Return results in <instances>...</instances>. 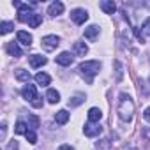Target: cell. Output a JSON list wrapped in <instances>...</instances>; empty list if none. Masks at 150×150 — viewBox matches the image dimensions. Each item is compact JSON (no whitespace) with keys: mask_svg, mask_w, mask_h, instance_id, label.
Listing matches in <instances>:
<instances>
[{"mask_svg":"<svg viewBox=\"0 0 150 150\" xmlns=\"http://www.w3.org/2000/svg\"><path fill=\"white\" fill-rule=\"evenodd\" d=\"M117 113H118V117H120L122 122H131L132 120V115H134V101L131 99V96H127L124 92L118 96Z\"/></svg>","mask_w":150,"mask_h":150,"instance_id":"6da1fadb","label":"cell"},{"mask_svg":"<svg viewBox=\"0 0 150 150\" xmlns=\"http://www.w3.org/2000/svg\"><path fill=\"white\" fill-rule=\"evenodd\" d=\"M99 69H101V62H97V60H87V62H81L80 67H78V71L81 72V76H85V80H87L88 83L94 81V76L99 72Z\"/></svg>","mask_w":150,"mask_h":150,"instance_id":"7a4b0ae2","label":"cell"},{"mask_svg":"<svg viewBox=\"0 0 150 150\" xmlns=\"http://www.w3.org/2000/svg\"><path fill=\"white\" fill-rule=\"evenodd\" d=\"M14 6L18 7V20L23 21V23H28L30 16L34 14V13H32V6H28V4H20V2H16Z\"/></svg>","mask_w":150,"mask_h":150,"instance_id":"3957f363","label":"cell"},{"mask_svg":"<svg viewBox=\"0 0 150 150\" xmlns=\"http://www.w3.org/2000/svg\"><path fill=\"white\" fill-rule=\"evenodd\" d=\"M58 44H60V37H58V35H44V37L41 39V46H42L46 51L57 50Z\"/></svg>","mask_w":150,"mask_h":150,"instance_id":"277c9868","label":"cell"},{"mask_svg":"<svg viewBox=\"0 0 150 150\" xmlns=\"http://www.w3.org/2000/svg\"><path fill=\"white\" fill-rule=\"evenodd\" d=\"M21 96H23V99H27L28 103H35V101L39 99L35 87H34V85H30V83H27V85L21 88Z\"/></svg>","mask_w":150,"mask_h":150,"instance_id":"5b68a950","label":"cell"},{"mask_svg":"<svg viewBox=\"0 0 150 150\" xmlns=\"http://www.w3.org/2000/svg\"><path fill=\"white\" fill-rule=\"evenodd\" d=\"M71 20L76 25H83L88 20V13L85 9H74V11H71Z\"/></svg>","mask_w":150,"mask_h":150,"instance_id":"8992f818","label":"cell"},{"mask_svg":"<svg viewBox=\"0 0 150 150\" xmlns=\"http://www.w3.org/2000/svg\"><path fill=\"white\" fill-rule=\"evenodd\" d=\"M83 132H85V136L94 138V136H99V134L103 132V127H101L99 124H92V122H88V124L83 127Z\"/></svg>","mask_w":150,"mask_h":150,"instance_id":"52a82bcc","label":"cell"},{"mask_svg":"<svg viewBox=\"0 0 150 150\" xmlns=\"http://www.w3.org/2000/svg\"><path fill=\"white\" fill-rule=\"evenodd\" d=\"M72 60H74V57H72L69 51H62L60 55H57V57H55V62H57L58 65H64V67L71 65V64H72Z\"/></svg>","mask_w":150,"mask_h":150,"instance_id":"ba28073f","label":"cell"},{"mask_svg":"<svg viewBox=\"0 0 150 150\" xmlns=\"http://www.w3.org/2000/svg\"><path fill=\"white\" fill-rule=\"evenodd\" d=\"M99 32H101V30H99V27H97V25H90V27H87V28H85L83 35H85V39H87V41H90V42H92V41H96V39H97Z\"/></svg>","mask_w":150,"mask_h":150,"instance_id":"9c48e42d","label":"cell"},{"mask_svg":"<svg viewBox=\"0 0 150 150\" xmlns=\"http://www.w3.org/2000/svg\"><path fill=\"white\" fill-rule=\"evenodd\" d=\"M28 62H30V65H32L34 69H37V67H42L48 60H46V57L34 53V55H30V57H28Z\"/></svg>","mask_w":150,"mask_h":150,"instance_id":"30bf717a","label":"cell"},{"mask_svg":"<svg viewBox=\"0 0 150 150\" xmlns=\"http://www.w3.org/2000/svg\"><path fill=\"white\" fill-rule=\"evenodd\" d=\"M72 51L76 53L78 57H85V55L88 53V46H87L83 41H76V42L72 44Z\"/></svg>","mask_w":150,"mask_h":150,"instance_id":"8fae6325","label":"cell"},{"mask_svg":"<svg viewBox=\"0 0 150 150\" xmlns=\"http://www.w3.org/2000/svg\"><path fill=\"white\" fill-rule=\"evenodd\" d=\"M16 37H18V42H21L23 46H32V35L28 34V32H25V30H20L18 34H16Z\"/></svg>","mask_w":150,"mask_h":150,"instance_id":"7c38bea8","label":"cell"},{"mask_svg":"<svg viewBox=\"0 0 150 150\" xmlns=\"http://www.w3.org/2000/svg\"><path fill=\"white\" fill-rule=\"evenodd\" d=\"M99 7H101L106 14H113V13L117 11V6H115L113 0H103V2L99 4Z\"/></svg>","mask_w":150,"mask_h":150,"instance_id":"4fadbf2b","label":"cell"},{"mask_svg":"<svg viewBox=\"0 0 150 150\" xmlns=\"http://www.w3.org/2000/svg\"><path fill=\"white\" fill-rule=\"evenodd\" d=\"M64 13V4L62 2H53V4H50V7H48V14L50 16H58V14H62Z\"/></svg>","mask_w":150,"mask_h":150,"instance_id":"5bb4252c","label":"cell"},{"mask_svg":"<svg viewBox=\"0 0 150 150\" xmlns=\"http://www.w3.org/2000/svg\"><path fill=\"white\" fill-rule=\"evenodd\" d=\"M101 118H103V111H101L99 108H90V110H88V122L99 124Z\"/></svg>","mask_w":150,"mask_h":150,"instance_id":"9a60e30c","label":"cell"},{"mask_svg":"<svg viewBox=\"0 0 150 150\" xmlns=\"http://www.w3.org/2000/svg\"><path fill=\"white\" fill-rule=\"evenodd\" d=\"M6 50H7V53L11 55V57H14V58H18V57H21V50H20V46H18V42H7V46H6Z\"/></svg>","mask_w":150,"mask_h":150,"instance_id":"2e32d148","label":"cell"},{"mask_svg":"<svg viewBox=\"0 0 150 150\" xmlns=\"http://www.w3.org/2000/svg\"><path fill=\"white\" fill-rule=\"evenodd\" d=\"M14 76L18 81H23V83H28L30 81V72L25 71V69H16L14 71Z\"/></svg>","mask_w":150,"mask_h":150,"instance_id":"e0dca14e","label":"cell"},{"mask_svg":"<svg viewBox=\"0 0 150 150\" xmlns=\"http://www.w3.org/2000/svg\"><path fill=\"white\" fill-rule=\"evenodd\" d=\"M35 81H37V85H41V87H48V85L51 83V78L48 76L46 72H37V74H35Z\"/></svg>","mask_w":150,"mask_h":150,"instance_id":"ac0fdd59","label":"cell"},{"mask_svg":"<svg viewBox=\"0 0 150 150\" xmlns=\"http://www.w3.org/2000/svg\"><path fill=\"white\" fill-rule=\"evenodd\" d=\"M46 99H48L50 104H57V103H60V94H58L55 88H48V92H46Z\"/></svg>","mask_w":150,"mask_h":150,"instance_id":"d6986e66","label":"cell"},{"mask_svg":"<svg viewBox=\"0 0 150 150\" xmlns=\"http://www.w3.org/2000/svg\"><path fill=\"white\" fill-rule=\"evenodd\" d=\"M55 120H57V124H60V125L67 124V122H69V111H67V110L57 111V113H55Z\"/></svg>","mask_w":150,"mask_h":150,"instance_id":"ffe728a7","label":"cell"},{"mask_svg":"<svg viewBox=\"0 0 150 150\" xmlns=\"http://www.w3.org/2000/svg\"><path fill=\"white\" fill-rule=\"evenodd\" d=\"M27 125H28L32 131L39 129V125H41V122H39V117H37V115H28V118H27Z\"/></svg>","mask_w":150,"mask_h":150,"instance_id":"44dd1931","label":"cell"},{"mask_svg":"<svg viewBox=\"0 0 150 150\" xmlns=\"http://www.w3.org/2000/svg\"><path fill=\"white\" fill-rule=\"evenodd\" d=\"M41 23H42V16H41V14H37V13H34V14L30 16V20H28V25H30L32 28H37Z\"/></svg>","mask_w":150,"mask_h":150,"instance_id":"7402d4cb","label":"cell"},{"mask_svg":"<svg viewBox=\"0 0 150 150\" xmlns=\"http://www.w3.org/2000/svg\"><path fill=\"white\" fill-rule=\"evenodd\" d=\"M96 148H97V150H111V141H110V138H103L101 141H97V143H96Z\"/></svg>","mask_w":150,"mask_h":150,"instance_id":"603a6c76","label":"cell"},{"mask_svg":"<svg viewBox=\"0 0 150 150\" xmlns=\"http://www.w3.org/2000/svg\"><path fill=\"white\" fill-rule=\"evenodd\" d=\"M14 132H16V134H27V132H28V125H27L23 120H18V122H16V127H14Z\"/></svg>","mask_w":150,"mask_h":150,"instance_id":"cb8c5ba5","label":"cell"},{"mask_svg":"<svg viewBox=\"0 0 150 150\" xmlns=\"http://www.w3.org/2000/svg\"><path fill=\"white\" fill-rule=\"evenodd\" d=\"M13 28H14V23H13V21H2V25H0V34L6 35V34H9Z\"/></svg>","mask_w":150,"mask_h":150,"instance_id":"d4e9b609","label":"cell"},{"mask_svg":"<svg viewBox=\"0 0 150 150\" xmlns=\"http://www.w3.org/2000/svg\"><path fill=\"white\" fill-rule=\"evenodd\" d=\"M115 74H117V81H122V76H124V65L118 62V60H115Z\"/></svg>","mask_w":150,"mask_h":150,"instance_id":"484cf974","label":"cell"},{"mask_svg":"<svg viewBox=\"0 0 150 150\" xmlns=\"http://www.w3.org/2000/svg\"><path fill=\"white\" fill-rule=\"evenodd\" d=\"M83 101H85V96L78 94V96H74L72 99H69V106H80Z\"/></svg>","mask_w":150,"mask_h":150,"instance_id":"4316f807","label":"cell"},{"mask_svg":"<svg viewBox=\"0 0 150 150\" xmlns=\"http://www.w3.org/2000/svg\"><path fill=\"white\" fill-rule=\"evenodd\" d=\"M25 136H27V139H28V143H30V145H35V143H37V136H35V131L28 129V132H27Z\"/></svg>","mask_w":150,"mask_h":150,"instance_id":"83f0119b","label":"cell"},{"mask_svg":"<svg viewBox=\"0 0 150 150\" xmlns=\"http://www.w3.org/2000/svg\"><path fill=\"white\" fill-rule=\"evenodd\" d=\"M141 35H150V18L143 23V27H141Z\"/></svg>","mask_w":150,"mask_h":150,"instance_id":"f1b7e54d","label":"cell"},{"mask_svg":"<svg viewBox=\"0 0 150 150\" xmlns=\"http://www.w3.org/2000/svg\"><path fill=\"white\" fill-rule=\"evenodd\" d=\"M7 150H18V141H16V139L9 141V145H7Z\"/></svg>","mask_w":150,"mask_h":150,"instance_id":"f546056e","label":"cell"},{"mask_svg":"<svg viewBox=\"0 0 150 150\" xmlns=\"http://www.w3.org/2000/svg\"><path fill=\"white\" fill-rule=\"evenodd\" d=\"M143 117H145V120H146V122H150V106H148V108L145 110V113H143Z\"/></svg>","mask_w":150,"mask_h":150,"instance_id":"4dcf8cb0","label":"cell"},{"mask_svg":"<svg viewBox=\"0 0 150 150\" xmlns=\"http://www.w3.org/2000/svg\"><path fill=\"white\" fill-rule=\"evenodd\" d=\"M57 150H74V148H72L71 145H60V146H58Z\"/></svg>","mask_w":150,"mask_h":150,"instance_id":"1f68e13d","label":"cell"},{"mask_svg":"<svg viewBox=\"0 0 150 150\" xmlns=\"http://www.w3.org/2000/svg\"><path fill=\"white\" fill-rule=\"evenodd\" d=\"M141 134H143L145 138H150V131H146V129H143V131H141Z\"/></svg>","mask_w":150,"mask_h":150,"instance_id":"d6a6232c","label":"cell"},{"mask_svg":"<svg viewBox=\"0 0 150 150\" xmlns=\"http://www.w3.org/2000/svg\"><path fill=\"white\" fill-rule=\"evenodd\" d=\"M131 150H136V148H131Z\"/></svg>","mask_w":150,"mask_h":150,"instance_id":"836d02e7","label":"cell"},{"mask_svg":"<svg viewBox=\"0 0 150 150\" xmlns=\"http://www.w3.org/2000/svg\"><path fill=\"white\" fill-rule=\"evenodd\" d=\"M148 81H150V78H148Z\"/></svg>","mask_w":150,"mask_h":150,"instance_id":"e575fe53","label":"cell"}]
</instances>
